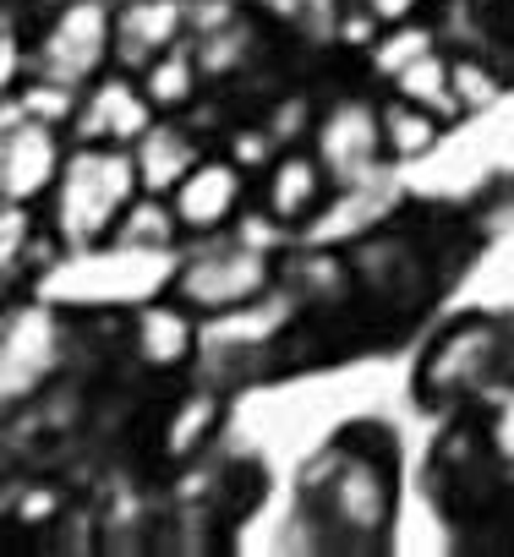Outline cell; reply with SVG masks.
<instances>
[{"label":"cell","mask_w":514,"mask_h":557,"mask_svg":"<svg viewBox=\"0 0 514 557\" xmlns=\"http://www.w3.org/2000/svg\"><path fill=\"white\" fill-rule=\"evenodd\" d=\"M181 235H186V230H181V219H175V202L159 197V191H137L132 208L121 213L110 246H126V251H170Z\"/></svg>","instance_id":"e0dca14e"},{"label":"cell","mask_w":514,"mask_h":557,"mask_svg":"<svg viewBox=\"0 0 514 557\" xmlns=\"http://www.w3.org/2000/svg\"><path fill=\"white\" fill-rule=\"evenodd\" d=\"M362 7L383 23V28H400V23H416L421 12V0H362Z\"/></svg>","instance_id":"4dcf8cb0"},{"label":"cell","mask_w":514,"mask_h":557,"mask_svg":"<svg viewBox=\"0 0 514 557\" xmlns=\"http://www.w3.org/2000/svg\"><path fill=\"white\" fill-rule=\"evenodd\" d=\"M313 497L323 503L329 524L345 530L351 541L378 535V530L389 524V513H394V481H389V465H383V459H367V454H356V448H345L340 470H334Z\"/></svg>","instance_id":"8992f818"},{"label":"cell","mask_w":514,"mask_h":557,"mask_svg":"<svg viewBox=\"0 0 514 557\" xmlns=\"http://www.w3.org/2000/svg\"><path fill=\"white\" fill-rule=\"evenodd\" d=\"M61 361V329L50 312L23 307L7 329V399H34V388Z\"/></svg>","instance_id":"30bf717a"},{"label":"cell","mask_w":514,"mask_h":557,"mask_svg":"<svg viewBox=\"0 0 514 557\" xmlns=\"http://www.w3.org/2000/svg\"><path fill=\"white\" fill-rule=\"evenodd\" d=\"M269 251H257L246 240L230 235V246H213V251H197L186 268H175V285L170 296L186 301L197 318H219V312H241L252 307L257 296L269 290Z\"/></svg>","instance_id":"3957f363"},{"label":"cell","mask_w":514,"mask_h":557,"mask_svg":"<svg viewBox=\"0 0 514 557\" xmlns=\"http://www.w3.org/2000/svg\"><path fill=\"white\" fill-rule=\"evenodd\" d=\"M329 164L318 159V148L307 153V148H285L274 164H269V175H264V208L274 213V219H285V224H302L307 213H318L323 208V197H329Z\"/></svg>","instance_id":"7c38bea8"},{"label":"cell","mask_w":514,"mask_h":557,"mask_svg":"<svg viewBox=\"0 0 514 557\" xmlns=\"http://www.w3.org/2000/svg\"><path fill=\"white\" fill-rule=\"evenodd\" d=\"M34 208H39V202H7V208H0V262H7V278H12V285L28 273L34 240L45 235V224H39Z\"/></svg>","instance_id":"44dd1931"},{"label":"cell","mask_w":514,"mask_h":557,"mask_svg":"<svg viewBox=\"0 0 514 557\" xmlns=\"http://www.w3.org/2000/svg\"><path fill=\"white\" fill-rule=\"evenodd\" d=\"M143 191L132 148L72 143V159L50 191V235L61 246H110L121 213Z\"/></svg>","instance_id":"6da1fadb"},{"label":"cell","mask_w":514,"mask_h":557,"mask_svg":"<svg viewBox=\"0 0 514 557\" xmlns=\"http://www.w3.org/2000/svg\"><path fill=\"white\" fill-rule=\"evenodd\" d=\"M132 350L148 372H175L192 361L197 350V312L186 301H148L137 318H132Z\"/></svg>","instance_id":"8fae6325"},{"label":"cell","mask_w":514,"mask_h":557,"mask_svg":"<svg viewBox=\"0 0 514 557\" xmlns=\"http://www.w3.org/2000/svg\"><path fill=\"white\" fill-rule=\"evenodd\" d=\"M503 339H498V329L492 323H481V318H465V323H454L438 345H432V356H427V367H421V388L427 394H460V388H476L492 367H498V350Z\"/></svg>","instance_id":"9c48e42d"},{"label":"cell","mask_w":514,"mask_h":557,"mask_svg":"<svg viewBox=\"0 0 514 557\" xmlns=\"http://www.w3.org/2000/svg\"><path fill=\"white\" fill-rule=\"evenodd\" d=\"M509 45H514V0H509Z\"/></svg>","instance_id":"1f68e13d"},{"label":"cell","mask_w":514,"mask_h":557,"mask_svg":"<svg viewBox=\"0 0 514 557\" xmlns=\"http://www.w3.org/2000/svg\"><path fill=\"white\" fill-rule=\"evenodd\" d=\"M389 88H394L400 99H411V104H427V110L443 115V121H460V115H465V104H460V94H454L449 55H438V50H427L421 61H411Z\"/></svg>","instance_id":"d6986e66"},{"label":"cell","mask_w":514,"mask_h":557,"mask_svg":"<svg viewBox=\"0 0 514 557\" xmlns=\"http://www.w3.org/2000/svg\"><path fill=\"white\" fill-rule=\"evenodd\" d=\"M378 153H383V126H378V110H367V104H340L318 126V159L329 164L334 181L367 175Z\"/></svg>","instance_id":"4fadbf2b"},{"label":"cell","mask_w":514,"mask_h":557,"mask_svg":"<svg viewBox=\"0 0 514 557\" xmlns=\"http://www.w3.org/2000/svg\"><path fill=\"white\" fill-rule=\"evenodd\" d=\"M132 159H137L143 191H159V197H170V191H175V186H181V181L197 170L203 148H197V137H192L186 126H175V121H154V126L137 137Z\"/></svg>","instance_id":"5bb4252c"},{"label":"cell","mask_w":514,"mask_h":557,"mask_svg":"<svg viewBox=\"0 0 514 557\" xmlns=\"http://www.w3.org/2000/svg\"><path fill=\"white\" fill-rule=\"evenodd\" d=\"M334 39H345V45H356V50H372V45L383 39V23L362 7V0H345V12H340V23H334Z\"/></svg>","instance_id":"484cf974"},{"label":"cell","mask_w":514,"mask_h":557,"mask_svg":"<svg viewBox=\"0 0 514 557\" xmlns=\"http://www.w3.org/2000/svg\"><path fill=\"white\" fill-rule=\"evenodd\" d=\"M465 7H492V0H465Z\"/></svg>","instance_id":"d6a6232c"},{"label":"cell","mask_w":514,"mask_h":557,"mask_svg":"<svg viewBox=\"0 0 514 557\" xmlns=\"http://www.w3.org/2000/svg\"><path fill=\"white\" fill-rule=\"evenodd\" d=\"M159 121L154 99L143 94V77L132 72H105L83 88L77 121H72V143H94V148H137V137Z\"/></svg>","instance_id":"5b68a950"},{"label":"cell","mask_w":514,"mask_h":557,"mask_svg":"<svg viewBox=\"0 0 514 557\" xmlns=\"http://www.w3.org/2000/svg\"><path fill=\"white\" fill-rule=\"evenodd\" d=\"M192 45H197V61H203V77H230V72H241L246 61H252V28L235 17V23H224V28H213V34H192Z\"/></svg>","instance_id":"7402d4cb"},{"label":"cell","mask_w":514,"mask_h":557,"mask_svg":"<svg viewBox=\"0 0 514 557\" xmlns=\"http://www.w3.org/2000/svg\"><path fill=\"white\" fill-rule=\"evenodd\" d=\"M280 230H285V219H274L269 208L235 219V240H246V246H257V251H274V246H280Z\"/></svg>","instance_id":"83f0119b"},{"label":"cell","mask_w":514,"mask_h":557,"mask_svg":"<svg viewBox=\"0 0 514 557\" xmlns=\"http://www.w3.org/2000/svg\"><path fill=\"white\" fill-rule=\"evenodd\" d=\"M105 66H115V7L110 0H66L28 45V72L66 83V88H88L94 77H105Z\"/></svg>","instance_id":"7a4b0ae2"},{"label":"cell","mask_w":514,"mask_h":557,"mask_svg":"<svg viewBox=\"0 0 514 557\" xmlns=\"http://www.w3.org/2000/svg\"><path fill=\"white\" fill-rule=\"evenodd\" d=\"M487 448H492V459L503 465V475L514 481V394L498 405V416H492V426H487Z\"/></svg>","instance_id":"4316f807"},{"label":"cell","mask_w":514,"mask_h":557,"mask_svg":"<svg viewBox=\"0 0 514 557\" xmlns=\"http://www.w3.org/2000/svg\"><path fill=\"white\" fill-rule=\"evenodd\" d=\"M378 126H383V153L400 159V164L432 153L438 137H443V115H432L427 104H411V99H400V94H389V99L378 104Z\"/></svg>","instance_id":"2e32d148"},{"label":"cell","mask_w":514,"mask_h":557,"mask_svg":"<svg viewBox=\"0 0 514 557\" xmlns=\"http://www.w3.org/2000/svg\"><path fill=\"white\" fill-rule=\"evenodd\" d=\"M186 34H192V0H121L115 7V66L143 77Z\"/></svg>","instance_id":"ba28073f"},{"label":"cell","mask_w":514,"mask_h":557,"mask_svg":"<svg viewBox=\"0 0 514 557\" xmlns=\"http://www.w3.org/2000/svg\"><path fill=\"white\" fill-rule=\"evenodd\" d=\"M77 104H83V88H66V83H50V77H28L12 99L7 115H34V121H50V126H66L77 121Z\"/></svg>","instance_id":"ffe728a7"},{"label":"cell","mask_w":514,"mask_h":557,"mask_svg":"<svg viewBox=\"0 0 514 557\" xmlns=\"http://www.w3.org/2000/svg\"><path fill=\"white\" fill-rule=\"evenodd\" d=\"M66 126L34 121V115H7V143H0V197L7 202H50L72 148Z\"/></svg>","instance_id":"277c9868"},{"label":"cell","mask_w":514,"mask_h":557,"mask_svg":"<svg viewBox=\"0 0 514 557\" xmlns=\"http://www.w3.org/2000/svg\"><path fill=\"white\" fill-rule=\"evenodd\" d=\"M197 83H203V61H197V45H192V34L181 39V45H170L148 72H143V94L154 99V110L159 115H170V110H186L192 99H197Z\"/></svg>","instance_id":"ac0fdd59"},{"label":"cell","mask_w":514,"mask_h":557,"mask_svg":"<svg viewBox=\"0 0 514 557\" xmlns=\"http://www.w3.org/2000/svg\"><path fill=\"white\" fill-rule=\"evenodd\" d=\"M170 202H175V219L186 235H197V240L224 235V230H235L241 202H246V164L230 153H203L197 170L170 191Z\"/></svg>","instance_id":"52a82bcc"},{"label":"cell","mask_w":514,"mask_h":557,"mask_svg":"<svg viewBox=\"0 0 514 557\" xmlns=\"http://www.w3.org/2000/svg\"><path fill=\"white\" fill-rule=\"evenodd\" d=\"M427 50H438V39H432V28H421V23H400V28H383V39L372 45V72L383 77V83H394L411 61H421Z\"/></svg>","instance_id":"603a6c76"},{"label":"cell","mask_w":514,"mask_h":557,"mask_svg":"<svg viewBox=\"0 0 514 557\" xmlns=\"http://www.w3.org/2000/svg\"><path fill=\"white\" fill-rule=\"evenodd\" d=\"M235 17H241L235 0H192V34H213V28H224Z\"/></svg>","instance_id":"f546056e"},{"label":"cell","mask_w":514,"mask_h":557,"mask_svg":"<svg viewBox=\"0 0 514 557\" xmlns=\"http://www.w3.org/2000/svg\"><path fill=\"white\" fill-rule=\"evenodd\" d=\"M56 513H61V492H56V486H39V481L23 486L17 503H12V519H17L23 530H39V524H50Z\"/></svg>","instance_id":"d4e9b609"},{"label":"cell","mask_w":514,"mask_h":557,"mask_svg":"<svg viewBox=\"0 0 514 557\" xmlns=\"http://www.w3.org/2000/svg\"><path fill=\"white\" fill-rule=\"evenodd\" d=\"M219 421H224V399H219L213 388H192V394H181V405L164 416L159 454H164L170 465H192V459L213 443Z\"/></svg>","instance_id":"9a60e30c"},{"label":"cell","mask_w":514,"mask_h":557,"mask_svg":"<svg viewBox=\"0 0 514 557\" xmlns=\"http://www.w3.org/2000/svg\"><path fill=\"white\" fill-rule=\"evenodd\" d=\"M274 143H280V137H274L269 126H246V132L235 137V148H230V159H241L246 170H252V164H269V153H274Z\"/></svg>","instance_id":"f1b7e54d"},{"label":"cell","mask_w":514,"mask_h":557,"mask_svg":"<svg viewBox=\"0 0 514 557\" xmlns=\"http://www.w3.org/2000/svg\"><path fill=\"white\" fill-rule=\"evenodd\" d=\"M449 72H454V94H460L465 115L503 99V72H492L481 55H449Z\"/></svg>","instance_id":"cb8c5ba5"}]
</instances>
